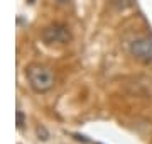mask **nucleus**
<instances>
[{"label": "nucleus", "instance_id": "obj_2", "mask_svg": "<svg viewBox=\"0 0 152 144\" xmlns=\"http://www.w3.org/2000/svg\"><path fill=\"white\" fill-rule=\"evenodd\" d=\"M127 49H129L130 56H134L137 61L152 65V37H149L145 34L132 36L127 41Z\"/></svg>", "mask_w": 152, "mask_h": 144}, {"label": "nucleus", "instance_id": "obj_4", "mask_svg": "<svg viewBox=\"0 0 152 144\" xmlns=\"http://www.w3.org/2000/svg\"><path fill=\"white\" fill-rule=\"evenodd\" d=\"M26 124V117L22 114V110H17V129H22Z\"/></svg>", "mask_w": 152, "mask_h": 144}, {"label": "nucleus", "instance_id": "obj_3", "mask_svg": "<svg viewBox=\"0 0 152 144\" xmlns=\"http://www.w3.org/2000/svg\"><path fill=\"white\" fill-rule=\"evenodd\" d=\"M41 39H42L44 44L48 46H64L68 43H71L73 36H71L69 29L66 27L64 24H51V26L42 29Z\"/></svg>", "mask_w": 152, "mask_h": 144}, {"label": "nucleus", "instance_id": "obj_1", "mask_svg": "<svg viewBox=\"0 0 152 144\" xmlns=\"http://www.w3.org/2000/svg\"><path fill=\"white\" fill-rule=\"evenodd\" d=\"M26 76H27L29 85L32 87V90H36L39 93L49 92L53 88V85H54L53 71L48 66H42V65H31V66H27Z\"/></svg>", "mask_w": 152, "mask_h": 144}]
</instances>
